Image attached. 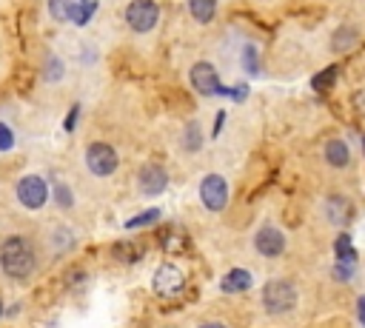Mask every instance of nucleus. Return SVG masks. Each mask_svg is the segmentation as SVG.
I'll list each match as a JSON object with an SVG mask.
<instances>
[{
    "mask_svg": "<svg viewBox=\"0 0 365 328\" xmlns=\"http://www.w3.org/2000/svg\"><path fill=\"white\" fill-rule=\"evenodd\" d=\"M157 17H160V9L151 0H131L125 9V20L134 31H151Z\"/></svg>",
    "mask_w": 365,
    "mask_h": 328,
    "instance_id": "4",
    "label": "nucleus"
},
{
    "mask_svg": "<svg viewBox=\"0 0 365 328\" xmlns=\"http://www.w3.org/2000/svg\"><path fill=\"white\" fill-rule=\"evenodd\" d=\"M245 68L251 74L257 71V51H254V46H245Z\"/></svg>",
    "mask_w": 365,
    "mask_h": 328,
    "instance_id": "24",
    "label": "nucleus"
},
{
    "mask_svg": "<svg viewBox=\"0 0 365 328\" xmlns=\"http://www.w3.org/2000/svg\"><path fill=\"white\" fill-rule=\"evenodd\" d=\"M325 217H328L334 225H348V222L354 220V205H351V200L342 197V194H331V197L325 200Z\"/></svg>",
    "mask_w": 365,
    "mask_h": 328,
    "instance_id": "11",
    "label": "nucleus"
},
{
    "mask_svg": "<svg viewBox=\"0 0 365 328\" xmlns=\"http://www.w3.org/2000/svg\"><path fill=\"white\" fill-rule=\"evenodd\" d=\"M91 14H94V3L91 0H77L74 3V11H71V23L83 26V23H88Z\"/></svg>",
    "mask_w": 365,
    "mask_h": 328,
    "instance_id": "17",
    "label": "nucleus"
},
{
    "mask_svg": "<svg viewBox=\"0 0 365 328\" xmlns=\"http://www.w3.org/2000/svg\"><path fill=\"white\" fill-rule=\"evenodd\" d=\"M200 200H202L205 208L220 211V208L225 205V200H228V185H225V180H222L220 174H208V177L200 183Z\"/></svg>",
    "mask_w": 365,
    "mask_h": 328,
    "instance_id": "6",
    "label": "nucleus"
},
{
    "mask_svg": "<svg viewBox=\"0 0 365 328\" xmlns=\"http://www.w3.org/2000/svg\"><path fill=\"white\" fill-rule=\"evenodd\" d=\"M188 9H191L197 23H208L217 11V0H188Z\"/></svg>",
    "mask_w": 365,
    "mask_h": 328,
    "instance_id": "16",
    "label": "nucleus"
},
{
    "mask_svg": "<svg viewBox=\"0 0 365 328\" xmlns=\"http://www.w3.org/2000/svg\"><path fill=\"white\" fill-rule=\"evenodd\" d=\"M0 265L11 280H23L34 271V251L29 245V240L23 237H9L0 245Z\"/></svg>",
    "mask_w": 365,
    "mask_h": 328,
    "instance_id": "1",
    "label": "nucleus"
},
{
    "mask_svg": "<svg viewBox=\"0 0 365 328\" xmlns=\"http://www.w3.org/2000/svg\"><path fill=\"white\" fill-rule=\"evenodd\" d=\"M200 328H225V325H220V322H205V325H200Z\"/></svg>",
    "mask_w": 365,
    "mask_h": 328,
    "instance_id": "29",
    "label": "nucleus"
},
{
    "mask_svg": "<svg viewBox=\"0 0 365 328\" xmlns=\"http://www.w3.org/2000/svg\"><path fill=\"white\" fill-rule=\"evenodd\" d=\"M74 3H77V0H48V9H51V14H54V20H71Z\"/></svg>",
    "mask_w": 365,
    "mask_h": 328,
    "instance_id": "18",
    "label": "nucleus"
},
{
    "mask_svg": "<svg viewBox=\"0 0 365 328\" xmlns=\"http://www.w3.org/2000/svg\"><path fill=\"white\" fill-rule=\"evenodd\" d=\"M354 106H356V108H359V111L365 114V91H359V94H354Z\"/></svg>",
    "mask_w": 365,
    "mask_h": 328,
    "instance_id": "28",
    "label": "nucleus"
},
{
    "mask_svg": "<svg viewBox=\"0 0 365 328\" xmlns=\"http://www.w3.org/2000/svg\"><path fill=\"white\" fill-rule=\"evenodd\" d=\"M86 165L91 174L97 177H108L114 168H117V151L106 143H91L86 148Z\"/></svg>",
    "mask_w": 365,
    "mask_h": 328,
    "instance_id": "3",
    "label": "nucleus"
},
{
    "mask_svg": "<svg viewBox=\"0 0 365 328\" xmlns=\"http://www.w3.org/2000/svg\"><path fill=\"white\" fill-rule=\"evenodd\" d=\"M154 220H160V208H148V211H143V214L131 217V220L125 222V228H140V225H151Z\"/></svg>",
    "mask_w": 365,
    "mask_h": 328,
    "instance_id": "20",
    "label": "nucleus"
},
{
    "mask_svg": "<svg viewBox=\"0 0 365 328\" xmlns=\"http://www.w3.org/2000/svg\"><path fill=\"white\" fill-rule=\"evenodd\" d=\"M222 291H228V294H240V291H248L251 288V274L248 271H242V268H234V271H228L225 277H222Z\"/></svg>",
    "mask_w": 365,
    "mask_h": 328,
    "instance_id": "14",
    "label": "nucleus"
},
{
    "mask_svg": "<svg viewBox=\"0 0 365 328\" xmlns=\"http://www.w3.org/2000/svg\"><path fill=\"white\" fill-rule=\"evenodd\" d=\"M262 305H265L268 314H285V311H291V308L297 305V291H294V285L285 282V280H271V282H265V288H262Z\"/></svg>",
    "mask_w": 365,
    "mask_h": 328,
    "instance_id": "2",
    "label": "nucleus"
},
{
    "mask_svg": "<svg viewBox=\"0 0 365 328\" xmlns=\"http://www.w3.org/2000/svg\"><path fill=\"white\" fill-rule=\"evenodd\" d=\"M356 317H359V322L365 325V297L356 299Z\"/></svg>",
    "mask_w": 365,
    "mask_h": 328,
    "instance_id": "27",
    "label": "nucleus"
},
{
    "mask_svg": "<svg viewBox=\"0 0 365 328\" xmlns=\"http://www.w3.org/2000/svg\"><path fill=\"white\" fill-rule=\"evenodd\" d=\"M185 148L188 151L200 148V125L197 123H188V128H185Z\"/></svg>",
    "mask_w": 365,
    "mask_h": 328,
    "instance_id": "21",
    "label": "nucleus"
},
{
    "mask_svg": "<svg viewBox=\"0 0 365 328\" xmlns=\"http://www.w3.org/2000/svg\"><path fill=\"white\" fill-rule=\"evenodd\" d=\"M334 254H336L334 277H336V280H348V277L354 274V265H356V251H354V242H351L348 234H339V237H336Z\"/></svg>",
    "mask_w": 365,
    "mask_h": 328,
    "instance_id": "7",
    "label": "nucleus"
},
{
    "mask_svg": "<svg viewBox=\"0 0 365 328\" xmlns=\"http://www.w3.org/2000/svg\"><path fill=\"white\" fill-rule=\"evenodd\" d=\"M254 245H257V251H259L262 257H279V254L285 251V237H282L279 228L262 225V228L257 231V237H254Z\"/></svg>",
    "mask_w": 365,
    "mask_h": 328,
    "instance_id": "10",
    "label": "nucleus"
},
{
    "mask_svg": "<svg viewBox=\"0 0 365 328\" xmlns=\"http://www.w3.org/2000/svg\"><path fill=\"white\" fill-rule=\"evenodd\" d=\"M17 200L26 205V208H40L46 200H48V185H46V180H40V177H23L20 183H17Z\"/></svg>",
    "mask_w": 365,
    "mask_h": 328,
    "instance_id": "5",
    "label": "nucleus"
},
{
    "mask_svg": "<svg viewBox=\"0 0 365 328\" xmlns=\"http://www.w3.org/2000/svg\"><path fill=\"white\" fill-rule=\"evenodd\" d=\"M57 200H60V205H71V191L66 185H57Z\"/></svg>",
    "mask_w": 365,
    "mask_h": 328,
    "instance_id": "25",
    "label": "nucleus"
},
{
    "mask_svg": "<svg viewBox=\"0 0 365 328\" xmlns=\"http://www.w3.org/2000/svg\"><path fill=\"white\" fill-rule=\"evenodd\" d=\"M356 40H359V34H356L354 26H339L334 31V37H331V51L334 54H348L356 46Z\"/></svg>",
    "mask_w": 365,
    "mask_h": 328,
    "instance_id": "13",
    "label": "nucleus"
},
{
    "mask_svg": "<svg viewBox=\"0 0 365 328\" xmlns=\"http://www.w3.org/2000/svg\"><path fill=\"white\" fill-rule=\"evenodd\" d=\"M77 111H80V106H74V108H71V114L66 117V131H71V128H74V120H77Z\"/></svg>",
    "mask_w": 365,
    "mask_h": 328,
    "instance_id": "26",
    "label": "nucleus"
},
{
    "mask_svg": "<svg viewBox=\"0 0 365 328\" xmlns=\"http://www.w3.org/2000/svg\"><path fill=\"white\" fill-rule=\"evenodd\" d=\"M191 86H194V91H200V94H205V97H211V94H222L225 88L220 86V77H217V71H214V66L211 63H197L194 68H191Z\"/></svg>",
    "mask_w": 365,
    "mask_h": 328,
    "instance_id": "8",
    "label": "nucleus"
},
{
    "mask_svg": "<svg viewBox=\"0 0 365 328\" xmlns=\"http://www.w3.org/2000/svg\"><path fill=\"white\" fill-rule=\"evenodd\" d=\"M325 160H328V165H334V168L348 165V160H351L348 145H345L342 140H328V143H325Z\"/></svg>",
    "mask_w": 365,
    "mask_h": 328,
    "instance_id": "15",
    "label": "nucleus"
},
{
    "mask_svg": "<svg viewBox=\"0 0 365 328\" xmlns=\"http://www.w3.org/2000/svg\"><path fill=\"white\" fill-rule=\"evenodd\" d=\"M185 288V277L177 265H160L154 271V291L163 294V297H174Z\"/></svg>",
    "mask_w": 365,
    "mask_h": 328,
    "instance_id": "9",
    "label": "nucleus"
},
{
    "mask_svg": "<svg viewBox=\"0 0 365 328\" xmlns=\"http://www.w3.org/2000/svg\"><path fill=\"white\" fill-rule=\"evenodd\" d=\"M60 74H63L60 60H57V57H48V60H46V80H60Z\"/></svg>",
    "mask_w": 365,
    "mask_h": 328,
    "instance_id": "22",
    "label": "nucleus"
},
{
    "mask_svg": "<svg viewBox=\"0 0 365 328\" xmlns=\"http://www.w3.org/2000/svg\"><path fill=\"white\" fill-rule=\"evenodd\" d=\"M11 145H14V137H11L9 125H3V123H0V151H9Z\"/></svg>",
    "mask_w": 365,
    "mask_h": 328,
    "instance_id": "23",
    "label": "nucleus"
},
{
    "mask_svg": "<svg viewBox=\"0 0 365 328\" xmlns=\"http://www.w3.org/2000/svg\"><path fill=\"white\" fill-rule=\"evenodd\" d=\"M168 183V174L160 168V165H145L140 171V191L143 194H160Z\"/></svg>",
    "mask_w": 365,
    "mask_h": 328,
    "instance_id": "12",
    "label": "nucleus"
},
{
    "mask_svg": "<svg viewBox=\"0 0 365 328\" xmlns=\"http://www.w3.org/2000/svg\"><path fill=\"white\" fill-rule=\"evenodd\" d=\"M0 311H3V302H0Z\"/></svg>",
    "mask_w": 365,
    "mask_h": 328,
    "instance_id": "30",
    "label": "nucleus"
},
{
    "mask_svg": "<svg viewBox=\"0 0 365 328\" xmlns=\"http://www.w3.org/2000/svg\"><path fill=\"white\" fill-rule=\"evenodd\" d=\"M334 80H336V68H334V66H328L325 71H319V74L311 80V86H314L317 91H325V88H331V86H334Z\"/></svg>",
    "mask_w": 365,
    "mask_h": 328,
    "instance_id": "19",
    "label": "nucleus"
}]
</instances>
